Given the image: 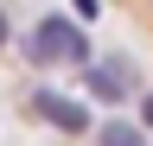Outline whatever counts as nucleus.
<instances>
[{
  "instance_id": "nucleus-1",
  "label": "nucleus",
  "mask_w": 153,
  "mask_h": 146,
  "mask_svg": "<svg viewBox=\"0 0 153 146\" xmlns=\"http://www.w3.org/2000/svg\"><path fill=\"white\" fill-rule=\"evenodd\" d=\"M26 57H32L38 70H45V64H76V70H83V64H89V32L76 26V19H64V13H51V19L32 26Z\"/></svg>"
},
{
  "instance_id": "nucleus-2",
  "label": "nucleus",
  "mask_w": 153,
  "mask_h": 146,
  "mask_svg": "<svg viewBox=\"0 0 153 146\" xmlns=\"http://www.w3.org/2000/svg\"><path fill=\"white\" fill-rule=\"evenodd\" d=\"M83 83H89L96 102H128V89H134V64H128V57H89V64H83Z\"/></svg>"
},
{
  "instance_id": "nucleus-3",
  "label": "nucleus",
  "mask_w": 153,
  "mask_h": 146,
  "mask_svg": "<svg viewBox=\"0 0 153 146\" xmlns=\"http://www.w3.org/2000/svg\"><path fill=\"white\" fill-rule=\"evenodd\" d=\"M32 114L51 121V127H64V134H96V127H89V108L70 102V95H57V89H32Z\"/></svg>"
},
{
  "instance_id": "nucleus-4",
  "label": "nucleus",
  "mask_w": 153,
  "mask_h": 146,
  "mask_svg": "<svg viewBox=\"0 0 153 146\" xmlns=\"http://www.w3.org/2000/svg\"><path fill=\"white\" fill-rule=\"evenodd\" d=\"M96 146H147V134L134 121H102L96 127Z\"/></svg>"
},
{
  "instance_id": "nucleus-5",
  "label": "nucleus",
  "mask_w": 153,
  "mask_h": 146,
  "mask_svg": "<svg viewBox=\"0 0 153 146\" xmlns=\"http://www.w3.org/2000/svg\"><path fill=\"white\" fill-rule=\"evenodd\" d=\"M76 7V19H96V13H102V0H70Z\"/></svg>"
},
{
  "instance_id": "nucleus-6",
  "label": "nucleus",
  "mask_w": 153,
  "mask_h": 146,
  "mask_svg": "<svg viewBox=\"0 0 153 146\" xmlns=\"http://www.w3.org/2000/svg\"><path fill=\"white\" fill-rule=\"evenodd\" d=\"M147 127H153V89H147Z\"/></svg>"
},
{
  "instance_id": "nucleus-7",
  "label": "nucleus",
  "mask_w": 153,
  "mask_h": 146,
  "mask_svg": "<svg viewBox=\"0 0 153 146\" xmlns=\"http://www.w3.org/2000/svg\"><path fill=\"white\" fill-rule=\"evenodd\" d=\"M0 45H7V13H0Z\"/></svg>"
}]
</instances>
